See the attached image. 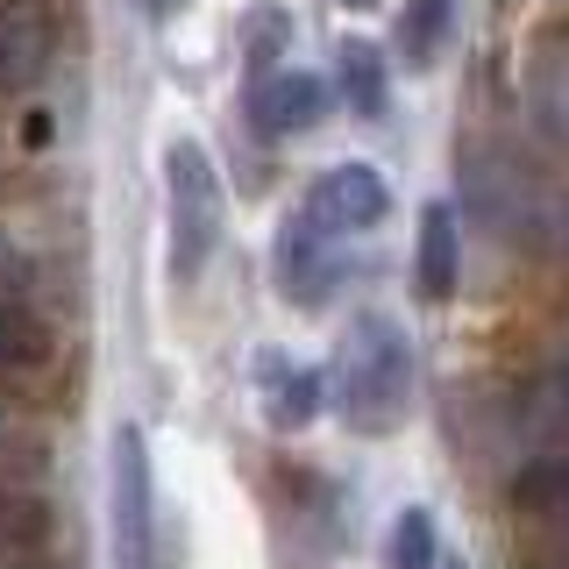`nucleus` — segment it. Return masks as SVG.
I'll return each instance as SVG.
<instances>
[{"label":"nucleus","mask_w":569,"mask_h":569,"mask_svg":"<svg viewBox=\"0 0 569 569\" xmlns=\"http://www.w3.org/2000/svg\"><path fill=\"white\" fill-rule=\"evenodd\" d=\"M512 506L533 512V520H548V527H569V449H541L533 462H520Z\"/></svg>","instance_id":"9d476101"},{"label":"nucleus","mask_w":569,"mask_h":569,"mask_svg":"<svg viewBox=\"0 0 569 569\" xmlns=\"http://www.w3.org/2000/svg\"><path fill=\"white\" fill-rule=\"evenodd\" d=\"M335 278H342V236H328L307 213H292L278 228V292L292 307H320L335 292Z\"/></svg>","instance_id":"423d86ee"},{"label":"nucleus","mask_w":569,"mask_h":569,"mask_svg":"<svg viewBox=\"0 0 569 569\" xmlns=\"http://www.w3.org/2000/svg\"><path fill=\"white\" fill-rule=\"evenodd\" d=\"M171 8H186V0H150V14H171Z\"/></svg>","instance_id":"a211bd4d"},{"label":"nucleus","mask_w":569,"mask_h":569,"mask_svg":"<svg viewBox=\"0 0 569 569\" xmlns=\"http://www.w3.org/2000/svg\"><path fill=\"white\" fill-rule=\"evenodd\" d=\"M349 8H378V0H349Z\"/></svg>","instance_id":"6ab92c4d"},{"label":"nucleus","mask_w":569,"mask_h":569,"mask_svg":"<svg viewBox=\"0 0 569 569\" xmlns=\"http://www.w3.org/2000/svg\"><path fill=\"white\" fill-rule=\"evenodd\" d=\"M164 192H171V271L178 284H192L207 271V257L221 249V178L200 142H171L164 150Z\"/></svg>","instance_id":"7ed1b4c3"},{"label":"nucleus","mask_w":569,"mask_h":569,"mask_svg":"<svg viewBox=\"0 0 569 569\" xmlns=\"http://www.w3.org/2000/svg\"><path fill=\"white\" fill-rule=\"evenodd\" d=\"M43 349H50L43 320H36L29 307H14V299H0V378H8V370L43 363Z\"/></svg>","instance_id":"2eb2a0df"},{"label":"nucleus","mask_w":569,"mask_h":569,"mask_svg":"<svg viewBox=\"0 0 569 569\" xmlns=\"http://www.w3.org/2000/svg\"><path fill=\"white\" fill-rule=\"evenodd\" d=\"M527 107H533V129L569 150V29L556 36V43H541L533 79H527Z\"/></svg>","instance_id":"6e6552de"},{"label":"nucleus","mask_w":569,"mask_h":569,"mask_svg":"<svg viewBox=\"0 0 569 569\" xmlns=\"http://www.w3.org/2000/svg\"><path fill=\"white\" fill-rule=\"evenodd\" d=\"M420 292L427 299H449L456 292V213L449 207H427L420 213Z\"/></svg>","instance_id":"9b49d317"},{"label":"nucleus","mask_w":569,"mask_h":569,"mask_svg":"<svg viewBox=\"0 0 569 569\" xmlns=\"http://www.w3.org/2000/svg\"><path fill=\"white\" fill-rule=\"evenodd\" d=\"M257 385H263V413H271V427H307L320 413V370L284 363L278 349L257 363Z\"/></svg>","instance_id":"1a4fd4ad"},{"label":"nucleus","mask_w":569,"mask_h":569,"mask_svg":"<svg viewBox=\"0 0 569 569\" xmlns=\"http://www.w3.org/2000/svg\"><path fill=\"white\" fill-rule=\"evenodd\" d=\"M527 569H569V533H562V541H548V548H533Z\"/></svg>","instance_id":"f3484780"},{"label":"nucleus","mask_w":569,"mask_h":569,"mask_svg":"<svg viewBox=\"0 0 569 569\" xmlns=\"http://www.w3.org/2000/svg\"><path fill=\"white\" fill-rule=\"evenodd\" d=\"M36 71H43V29L29 14L0 8V93H22Z\"/></svg>","instance_id":"f8f14e48"},{"label":"nucleus","mask_w":569,"mask_h":569,"mask_svg":"<svg viewBox=\"0 0 569 569\" xmlns=\"http://www.w3.org/2000/svg\"><path fill=\"white\" fill-rule=\"evenodd\" d=\"M470 213L498 242H520V249H556L569 236L562 192L548 178H533L527 164H506V157H470Z\"/></svg>","instance_id":"f03ea898"},{"label":"nucleus","mask_w":569,"mask_h":569,"mask_svg":"<svg viewBox=\"0 0 569 569\" xmlns=\"http://www.w3.org/2000/svg\"><path fill=\"white\" fill-rule=\"evenodd\" d=\"M342 93L363 121L385 114V58L370 43H342Z\"/></svg>","instance_id":"dca6fc26"},{"label":"nucleus","mask_w":569,"mask_h":569,"mask_svg":"<svg viewBox=\"0 0 569 569\" xmlns=\"http://www.w3.org/2000/svg\"><path fill=\"white\" fill-rule=\"evenodd\" d=\"M456 569H462V562H456Z\"/></svg>","instance_id":"aec40b11"},{"label":"nucleus","mask_w":569,"mask_h":569,"mask_svg":"<svg viewBox=\"0 0 569 569\" xmlns=\"http://www.w3.org/2000/svg\"><path fill=\"white\" fill-rule=\"evenodd\" d=\"M335 413L356 435H391L413 413V342L391 313H356L335 349Z\"/></svg>","instance_id":"f257e3e1"},{"label":"nucleus","mask_w":569,"mask_h":569,"mask_svg":"<svg viewBox=\"0 0 569 569\" xmlns=\"http://www.w3.org/2000/svg\"><path fill=\"white\" fill-rule=\"evenodd\" d=\"M320 107H328V93H320L313 71H271V79H257V93H249V114H257L263 136H299V129H313Z\"/></svg>","instance_id":"0eeeda50"},{"label":"nucleus","mask_w":569,"mask_h":569,"mask_svg":"<svg viewBox=\"0 0 569 569\" xmlns=\"http://www.w3.org/2000/svg\"><path fill=\"white\" fill-rule=\"evenodd\" d=\"M385 569H441V541H435V512L427 506H406L399 520H391Z\"/></svg>","instance_id":"4468645a"},{"label":"nucleus","mask_w":569,"mask_h":569,"mask_svg":"<svg viewBox=\"0 0 569 569\" xmlns=\"http://www.w3.org/2000/svg\"><path fill=\"white\" fill-rule=\"evenodd\" d=\"M114 569H157V491L136 427L114 435Z\"/></svg>","instance_id":"20e7f679"},{"label":"nucleus","mask_w":569,"mask_h":569,"mask_svg":"<svg viewBox=\"0 0 569 569\" xmlns=\"http://www.w3.org/2000/svg\"><path fill=\"white\" fill-rule=\"evenodd\" d=\"M449 22H456V0H406V14H399V58L406 64H435Z\"/></svg>","instance_id":"ddd939ff"},{"label":"nucleus","mask_w":569,"mask_h":569,"mask_svg":"<svg viewBox=\"0 0 569 569\" xmlns=\"http://www.w3.org/2000/svg\"><path fill=\"white\" fill-rule=\"evenodd\" d=\"M385 207H391V192H385V178L370 171V164H335V171H320L313 178V192H307V221L313 228H328V236H363V228H378L385 221Z\"/></svg>","instance_id":"39448f33"}]
</instances>
